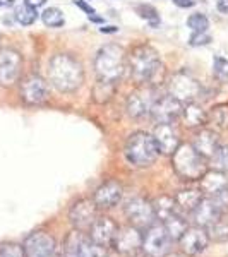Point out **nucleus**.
<instances>
[{"label":"nucleus","mask_w":228,"mask_h":257,"mask_svg":"<svg viewBox=\"0 0 228 257\" xmlns=\"http://www.w3.org/2000/svg\"><path fill=\"white\" fill-rule=\"evenodd\" d=\"M62 257H79V255L76 254V250L72 247L64 245V254H62Z\"/></svg>","instance_id":"a19ab883"},{"label":"nucleus","mask_w":228,"mask_h":257,"mask_svg":"<svg viewBox=\"0 0 228 257\" xmlns=\"http://www.w3.org/2000/svg\"><path fill=\"white\" fill-rule=\"evenodd\" d=\"M11 6H14V0H0V9H6Z\"/></svg>","instance_id":"79ce46f5"},{"label":"nucleus","mask_w":228,"mask_h":257,"mask_svg":"<svg viewBox=\"0 0 228 257\" xmlns=\"http://www.w3.org/2000/svg\"><path fill=\"white\" fill-rule=\"evenodd\" d=\"M228 190V178L223 172L218 170H208L201 177V192L206 197H214L218 194Z\"/></svg>","instance_id":"412c9836"},{"label":"nucleus","mask_w":228,"mask_h":257,"mask_svg":"<svg viewBox=\"0 0 228 257\" xmlns=\"http://www.w3.org/2000/svg\"><path fill=\"white\" fill-rule=\"evenodd\" d=\"M115 93V84L113 82H106V81H99L94 84L93 88V99L96 103H106L110 101L111 96Z\"/></svg>","instance_id":"cd10ccee"},{"label":"nucleus","mask_w":228,"mask_h":257,"mask_svg":"<svg viewBox=\"0 0 228 257\" xmlns=\"http://www.w3.org/2000/svg\"><path fill=\"white\" fill-rule=\"evenodd\" d=\"M161 225L165 226L168 237L172 238L173 242H179V240L182 238V235L185 233V230L189 228L187 221H185L180 214H173V216L167 218L165 221H161Z\"/></svg>","instance_id":"393cba45"},{"label":"nucleus","mask_w":228,"mask_h":257,"mask_svg":"<svg viewBox=\"0 0 228 257\" xmlns=\"http://www.w3.org/2000/svg\"><path fill=\"white\" fill-rule=\"evenodd\" d=\"M143 233L144 231H141L139 228L132 225L122 228L119 226L113 242H111V247L122 255H129V257L138 255V252L143 247Z\"/></svg>","instance_id":"6e6552de"},{"label":"nucleus","mask_w":228,"mask_h":257,"mask_svg":"<svg viewBox=\"0 0 228 257\" xmlns=\"http://www.w3.org/2000/svg\"><path fill=\"white\" fill-rule=\"evenodd\" d=\"M182 108H184V103H180L177 98L168 94V96L156 99L153 103L149 113H151V117L156 123H168V122H175L180 117Z\"/></svg>","instance_id":"4468645a"},{"label":"nucleus","mask_w":228,"mask_h":257,"mask_svg":"<svg viewBox=\"0 0 228 257\" xmlns=\"http://www.w3.org/2000/svg\"><path fill=\"white\" fill-rule=\"evenodd\" d=\"M45 2H47V0H26V6L33 7V9H38V7L45 6Z\"/></svg>","instance_id":"58836bf2"},{"label":"nucleus","mask_w":228,"mask_h":257,"mask_svg":"<svg viewBox=\"0 0 228 257\" xmlns=\"http://www.w3.org/2000/svg\"><path fill=\"white\" fill-rule=\"evenodd\" d=\"M209 161H211L213 170L226 173L228 172V144H225V146H218V149L209 158Z\"/></svg>","instance_id":"c85d7f7f"},{"label":"nucleus","mask_w":228,"mask_h":257,"mask_svg":"<svg viewBox=\"0 0 228 257\" xmlns=\"http://www.w3.org/2000/svg\"><path fill=\"white\" fill-rule=\"evenodd\" d=\"M0 257H26V254L19 243H4L0 245Z\"/></svg>","instance_id":"c9c22d12"},{"label":"nucleus","mask_w":228,"mask_h":257,"mask_svg":"<svg viewBox=\"0 0 228 257\" xmlns=\"http://www.w3.org/2000/svg\"><path fill=\"white\" fill-rule=\"evenodd\" d=\"M187 26L196 33H202L209 28V21L204 14H192L187 19Z\"/></svg>","instance_id":"f704fd0d"},{"label":"nucleus","mask_w":228,"mask_h":257,"mask_svg":"<svg viewBox=\"0 0 228 257\" xmlns=\"http://www.w3.org/2000/svg\"><path fill=\"white\" fill-rule=\"evenodd\" d=\"M211 41V36L206 35V31L202 33H194L192 36H190V47H202V45H208Z\"/></svg>","instance_id":"e433bc0d"},{"label":"nucleus","mask_w":228,"mask_h":257,"mask_svg":"<svg viewBox=\"0 0 228 257\" xmlns=\"http://www.w3.org/2000/svg\"><path fill=\"white\" fill-rule=\"evenodd\" d=\"M173 170L182 180H201L208 172V160L194 149L192 144L184 143L173 153Z\"/></svg>","instance_id":"20e7f679"},{"label":"nucleus","mask_w":228,"mask_h":257,"mask_svg":"<svg viewBox=\"0 0 228 257\" xmlns=\"http://www.w3.org/2000/svg\"><path fill=\"white\" fill-rule=\"evenodd\" d=\"M126 53L122 47L108 43L99 48L96 59H94V69H96L98 79L106 82H117L126 72Z\"/></svg>","instance_id":"7ed1b4c3"},{"label":"nucleus","mask_w":228,"mask_h":257,"mask_svg":"<svg viewBox=\"0 0 228 257\" xmlns=\"http://www.w3.org/2000/svg\"><path fill=\"white\" fill-rule=\"evenodd\" d=\"M170 94L180 103H190L201 94V84L187 72H177L170 81Z\"/></svg>","instance_id":"1a4fd4ad"},{"label":"nucleus","mask_w":228,"mask_h":257,"mask_svg":"<svg viewBox=\"0 0 228 257\" xmlns=\"http://www.w3.org/2000/svg\"><path fill=\"white\" fill-rule=\"evenodd\" d=\"M182 117H184V123L189 128L202 127L208 123V113L202 110L201 105H197L194 101L185 103L184 108H182Z\"/></svg>","instance_id":"5701e85b"},{"label":"nucleus","mask_w":228,"mask_h":257,"mask_svg":"<svg viewBox=\"0 0 228 257\" xmlns=\"http://www.w3.org/2000/svg\"><path fill=\"white\" fill-rule=\"evenodd\" d=\"M16 21H18L19 24H23V26H31L33 23L36 21L38 18V14H36V9H33L30 6H19L18 9H16Z\"/></svg>","instance_id":"c756f323"},{"label":"nucleus","mask_w":228,"mask_h":257,"mask_svg":"<svg viewBox=\"0 0 228 257\" xmlns=\"http://www.w3.org/2000/svg\"><path fill=\"white\" fill-rule=\"evenodd\" d=\"M216 6H218L219 12L228 14V0H216Z\"/></svg>","instance_id":"ea45409f"},{"label":"nucleus","mask_w":228,"mask_h":257,"mask_svg":"<svg viewBox=\"0 0 228 257\" xmlns=\"http://www.w3.org/2000/svg\"><path fill=\"white\" fill-rule=\"evenodd\" d=\"M41 19H43V23L47 24L48 28H60L64 26V14L60 12V9H57V7H50L41 14Z\"/></svg>","instance_id":"7c9ffc66"},{"label":"nucleus","mask_w":228,"mask_h":257,"mask_svg":"<svg viewBox=\"0 0 228 257\" xmlns=\"http://www.w3.org/2000/svg\"><path fill=\"white\" fill-rule=\"evenodd\" d=\"M124 153H126L127 161L138 168L151 167L160 155L153 136L146 134V132H134V134H131L126 143Z\"/></svg>","instance_id":"39448f33"},{"label":"nucleus","mask_w":228,"mask_h":257,"mask_svg":"<svg viewBox=\"0 0 228 257\" xmlns=\"http://www.w3.org/2000/svg\"><path fill=\"white\" fill-rule=\"evenodd\" d=\"M138 14L141 16L143 19H146L149 24H151V28H156L160 24V16L156 9L153 6H146V4H143V6H138Z\"/></svg>","instance_id":"2f4dec72"},{"label":"nucleus","mask_w":228,"mask_h":257,"mask_svg":"<svg viewBox=\"0 0 228 257\" xmlns=\"http://www.w3.org/2000/svg\"><path fill=\"white\" fill-rule=\"evenodd\" d=\"M153 139H155L160 153L173 155L175 149L180 146V128L175 122L158 123L155 128V134H153Z\"/></svg>","instance_id":"ddd939ff"},{"label":"nucleus","mask_w":228,"mask_h":257,"mask_svg":"<svg viewBox=\"0 0 228 257\" xmlns=\"http://www.w3.org/2000/svg\"><path fill=\"white\" fill-rule=\"evenodd\" d=\"M192 146L199 155L204 156L206 160H209L219 146L218 134L214 131H209V128H202V131H199L197 134L194 136Z\"/></svg>","instance_id":"4be33fe9"},{"label":"nucleus","mask_w":228,"mask_h":257,"mask_svg":"<svg viewBox=\"0 0 228 257\" xmlns=\"http://www.w3.org/2000/svg\"><path fill=\"white\" fill-rule=\"evenodd\" d=\"M208 122L214 123V127L219 131H228V103H221L209 110Z\"/></svg>","instance_id":"bb28decb"},{"label":"nucleus","mask_w":228,"mask_h":257,"mask_svg":"<svg viewBox=\"0 0 228 257\" xmlns=\"http://www.w3.org/2000/svg\"><path fill=\"white\" fill-rule=\"evenodd\" d=\"M173 4L179 7H184V9H187V7H192L194 4H196V0H173Z\"/></svg>","instance_id":"4c0bfd02"},{"label":"nucleus","mask_w":228,"mask_h":257,"mask_svg":"<svg viewBox=\"0 0 228 257\" xmlns=\"http://www.w3.org/2000/svg\"><path fill=\"white\" fill-rule=\"evenodd\" d=\"M202 197H204V194L201 192V189H185L180 190L173 199H175L179 209L185 211V213H192L196 209V206L201 202Z\"/></svg>","instance_id":"b1692460"},{"label":"nucleus","mask_w":228,"mask_h":257,"mask_svg":"<svg viewBox=\"0 0 228 257\" xmlns=\"http://www.w3.org/2000/svg\"><path fill=\"white\" fill-rule=\"evenodd\" d=\"M190 214H192V219H194V223H196V226L209 228L211 225L219 221V218H221V214H223V209L219 208V204L213 197H202L201 202H199L196 206V209Z\"/></svg>","instance_id":"6ab92c4d"},{"label":"nucleus","mask_w":228,"mask_h":257,"mask_svg":"<svg viewBox=\"0 0 228 257\" xmlns=\"http://www.w3.org/2000/svg\"><path fill=\"white\" fill-rule=\"evenodd\" d=\"M213 74L218 81L226 82L228 81V60L221 57H214L213 60Z\"/></svg>","instance_id":"72a5a7b5"},{"label":"nucleus","mask_w":228,"mask_h":257,"mask_svg":"<svg viewBox=\"0 0 228 257\" xmlns=\"http://www.w3.org/2000/svg\"><path fill=\"white\" fill-rule=\"evenodd\" d=\"M126 216L131 221L132 226L139 228L141 231H146L156 223V214L153 202H149L144 197H134L127 202Z\"/></svg>","instance_id":"423d86ee"},{"label":"nucleus","mask_w":228,"mask_h":257,"mask_svg":"<svg viewBox=\"0 0 228 257\" xmlns=\"http://www.w3.org/2000/svg\"><path fill=\"white\" fill-rule=\"evenodd\" d=\"M48 77L52 84L62 93L76 91L84 81L82 65L67 53H59L50 60Z\"/></svg>","instance_id":"f257e3e1"},{"label":"nucleus","mask_w":228,"mask_h":257,"mask_svg":"<svg viewBox=\"0 0 228 257\" xmlns=\"http://www.w3.org/2000/svg\"><path fill=\"white\" fill-rule=\"evenodd\" d=\"M153 208H155V214H156V219H161V221H165L167 218L173 216V214H177V202L173 197L170 196H161L156 199L155 202H153Z\"/></svg>","instance_id":"a878e982"},{"label":"nucleus","mask_w":228,"mask_h":257,"mask_svg":"<svg viewBox=\"0 0 228 257\" xmlns=\"http://www.w3.org/2000/svg\"><path fill=\"white\" fill-rule=\"evenodd\" d=\"M48 96V84L38 74H30L21 82V98L28 105H40Z\"/></svg>","instance_id":"dca6fc26"},{"label":"nucleus","mask_w":228,"mask_h":257,"mask_svg":"<svg viewBox=\"0 0 228 257\" xmlns=\"http://www.w3.org/2000/svg\"><path fill=\"white\" fill-rule=\"evenodd\" d=\"M21 69H23V59L19 52L12 48L0 50V82L2 84H14L21 76Z\"/></svg>","instance_id":"2eb2a0df"},{"label":"nucleus","mask_w":228,"mask_h":257,"mask_svg":"<svg viewBox=\"0 0 228 257\" xmlns=\"http://www.w3.org/2000/svg\"><path fill=\"white\" fill-rule=\"evenodd\" d=\"M122 199V185L117 180H108L96 189L93 196V202L98 209H111Z\"/></svg>","instance_id":"aec40b11"},{"label":"nucleus","mask_w":228,"mask_h":257,"mask_svg":"<svg viewBox=\"0 0 228 257\" xmlns=\"http://www.w3.org/2000/svg\"><path fill=\"white\" fill-rule=\"evenodd\" d=\"M180 248L185 255H197L201 252L206 250L209 243V235L206 231V228L202 226H190L185 230V233L182 235Z\"/></svg>","instance_id":"a211bd4d"},{"label":"nucleus","mask_w":228,"mask_h":257,"mask_svg":"<svg viewBox=\"0 0 228 257\" xmlns=\"http://www.w3.org/2000/svg\"><path fill=\"white\" fill-rule=\"evenodd\" d=\"M26 257H55L57 242L47 231H35L23 243Z\"/></svg>","instance_id":"9d476101"},{"label":"nucleus","mask_w":228,"mask_h":257,"mask_svg":"<svg viewBox=\"0 0 228 257\" xmlns=\"http://www.w3.org/2000/svg\"><path fill=\"white\" fill-rule=\"evenodd\" d=\"M117 31V28L110 26V28H101V33H115Z\"/></svg>","instance_id":"37998d69"},{"label":"nucleus","mask_w":228,"mask_h":257,"mask_svg":"<svg viewBox=\"0 0 228 257\" xmlns=\"http://www.w3.org/2000/svg\"><path fill=\"white\" fill-rule=\"evenodd\" d=\"M156 91L151 86H141L127 98V113L132 118H141L151 111L153 103L156 101Z\"/></svg>","instance_id":"9b49d317"},{"label":"nucleus","mask_w":228,"mask_h":257,"mask_svg":"<svg viewBox=\"0 0 228 257\" xmlns=\"http://www.w3.org/2000/svg\"><path fill=\"white\" fill-rule=\"evenodd\" d=\"M208 235H209V238L218 240V242H226L228 240V223L219 219V221H216L214 225L209 226Z\"/></svg>","instance_id":"473e14b6"},{"label":"nucleus","mask_w":228,"mask_h":257,"mask_svg":"<svg viewBox=\"0 0 228 257\" xmlns=\"http://www.w3.org/2000/svg\"><path fill=\"white\" fill-rule=\"evenodd\" d=\"M98 218V208L93 199H81L69 211V219L72 223L74 230L88 231L94 219Z\"/></svg>","instance_id":"f8f14e48"},{"label":"nucleus","mask_w":228,"mask_h":257,"mask_svg":"<svg viewBox=\"0 0 228 257\" xmlns=\"http://www.w3.org/2000/svg\"><path fill=\"white\" fill-rule=\"evenodd\" d=\"M117 230L119 225L110 216H98L88 230V237L99 247H108L113 242Z\"/></svg>","instance_id":"f3484780"},{"label":"nucleus","mask_w":228,"mask_h":257,"mask_svg":"<svg viewBox=\"0 0 228 257\" xmlns=\"http://www.w3.org/2000/svg\"><path fill=\"white\" fill-rule=\"evenodd\" d=\"M173 240L168 237L163 225H153L143 233V247L141 250L148 257H165L170 252Z\"/></svg>","instance_id":"0eeeda50"},{"label":"nucleus","mask_w":228,"mask_h":257,"mask_svg":"<svg viewBox=\"0 0 228 257\" xmlns=\"http://www.w3.org/2000/svg\"><path fill=\"white\" fill-rule=\"evenodd\" d=\"M127 64H129L132 79L141 84H148L158 74L161 62L155 48L149 45H139L131 50Z\"/></svg>","instance_id":"f03ea898"}]
</instances>
